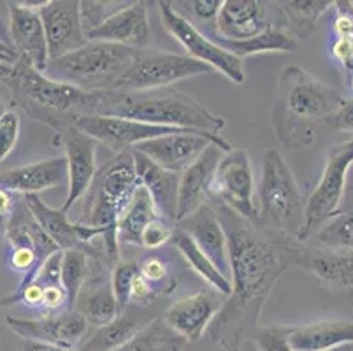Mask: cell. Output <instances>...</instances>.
Returning a JSON list of instances; mask_svg holds the SVG:
<instances>
[{"label":"cell","mask_w":353,"mask_h":351,"mask_svg":"<svg viewBox=\"0 0 353 351\" xmlns=\"http://www.w3.org/2000/svg\"><path fill=\"white\" fill-rule=\"evenodd\" d=\"M213 208L227 236L230 294L221 302L208 332L223 351H239L259 327L262 309L288 263L283 237L271 239L262 228L225 205Z\"/></svg>","instance_id":"obj_1"},{"label":"cell","mask_w":353,"mask_h":351,"mask_svg":"<svg viewBox=\"0 0 353 351\" xmlns=\"http://www.w3.org/2000/svg\"><path fill=\"white\" fill-rule=\"evenodd\" d=\"M346 97L307 72L290 66L278 77L276 99L271 111V127L276 139L287 150L310 146L322 125H329L343 108Z\"/></svg>","instance_id":"obj_2"},{"label":"cell","mask_w":353,"mask_h":351,"mask_svg":"<svg viewBox=\"0 0 353 351\" xmlns=\"http://www.w3.org/2000/svg\"><path fill=\"white\" fill-rule=\"evenodd\" d=\"M6 86L11 92L16 111L20 109L53 132L74 125L83 116L99 114L104 99V92H85L54 81L23 60L14 63Z\"/></svg>","instance_id":"obj_3"},{"label":"cell","mask_w":353,"mask_h":351,"mask_svg":"<svg viewBox=\"0 0 353 351\" xmlns=\"http://www.w3.org/2000/svg\"><path fill=\"white\" fill-rule=\"evenodd\" d=\"M99 114L211 134H221L227 125L225 118L214 114L197 99L174 88L137 93L104 92Z\"/></svg>","instance_id":"obj_4"},{"label":"cell","mask_w":353,"mask_h":351,"mask_svg":"<svg viewBox=\"0 0 353 351\" xmlns=\"http://www.w3.org/2000/svg\"><path fill=\"white\" fill-rule=\"evenodd\" d=\"M255 209L256 227L276 232L283 239H297L304 223L306 199L278 150L264 153Z\"/></svg>","instance_id":"obj_5"},{"label":"cell","mask_w":353,"mask_h":351,"mask_svg":"<svg viewBox=\"0 0 353 351\" xmlns=\"http://www.w3.org/2000/svg\"><path fill=\"white\" fill-rule=\"evenodd\" d=\"M139 50L111 43L86 41L72 53L48 62L46 74L54 81L85 92H113L121 74L132 63Z\"/></svg>","instance_id":"obj_6"},{"label":"cell","mask_w":353,"mask_h":351,"mask_svg":"<svg viewBox=\"0 0 353 351\" xmlns=\"http://www.w3.org/2000/svg\"><path fill=\"white\" fill-rule=\"evenodd\" d=\"M141 186L132 151L114 154L95 174L85 195L79 223L94 228H114Z\"/></svg>","instance_id":"obj_7"},{"label":"cell","mask_w":353,"mask_h":351,"mask_svg":"<svg viewBox=\"0 0 353 351\" xmlns=\"http://www.w3.org/2000/svg\"><path fill=\"white\" fill-rule=\"evenodd\" d=\"M353 166V135L350 139L336 143L329 148L325 167L322 170L319 183L306 199L304 223L297 239L307 243L311 237L341 209L345 197L348 170Z\"/></svg>","instance_id":"obj_8"},{"label":"cell","mask_w":353,"mask_h":351,"mask_svg":"<svg viewBox=\"0 0 353 351\" xmlns=\"http://www.w3.org/2000/svg\"><path fill=\"white\" fill-rule=\"evenodd\" d=\"M213 69L197 62L188 54L169 53L162 50H139L132 63L121 74L113 92L137 93L171 88L174 83L190 77L206 76Z\"/></svg>","instance_id":"obj_9"},{"label":"cell","mask_w":353,"mask_h":351,"mask_svg":"<svg viewBox=\"0 0 353 351\" xmlns=\"http://www.w3.org/2000/svg\"><path fill=\"white\" fill-rule=\"evenodd\" d=\"M4 248L6 263L21 278L18 288L30 285L43 269L44 262L60 251L34 220L23 197H20L9 221Z\"/></svg>","instance_id":"obj_10"},{"label":"cell","mask_w":353,"mask_h":351,"mask_svg":"<svg viewBox=\"0 0 353 351\" xmlns=\"http://www.w3.org/2000/svg\"><path fill=\"white\" fill-rule=\"evenodd\" d=\"M157 6H159L160 19H162L165 32L178 41L179 46L187 50L188 57L220 72L234 85L245 83L246 74L243 60L227 53L225 50H221L201 28L195 27L187 16L176 11L172 2L160 0V2H157Z\"/></svg>","instance_id":"obj_11"},{"label":"cell","mask_w":353,"mask_h":351,"mask_svg":"<svg viewBox=\"0 0 353 351\" xmlns=\"http://www.w3.org/2000/svg\"><path fill=\"white\" fill-rule=\"evenodd\" d=\"M255 178L248 151L243 148H232L223 154L218 163L213 185L210 192V202L229 208L239 217L255 223Z\"/></svg>","instance_id":"obj_12"},{"label":"cell","mask_w":353,"mask_h":351,"mask_svg":"<svg viewBox=\"0 0 353 351\" xmlns=\"http://www.w3.org/2000/svg\"><path fill=\"white\" fill-rule=\"evenodd\" d=\"M288 267H297L332 290H353V251L283 239Z\"/></svg>","instance_id":"obj_13"},{"label":"cell","mask_w":353,"mask_h":351,"mask_svg":"<svg viewBox=\"0 0 353 351\" xmlns=\"http://www.w3.org/2000/svg\"><path fill=\"white\" fill-rule=\"evenodd\" d=\"M210 144H216L225 151L232 150V144L221 134L178 130L157 137V139L146 141L134 148L132 151L144 154L148 160H152L153 163L169 172L181 174Z\"/></svg>","instance_id":"obj_14"},{"label":"cell","mask_w":353,"mask_h":351,"mask_svg":"<svg viewBox=\"0 0 353 351\" xmlns=\"http://www.w3.org/2000/svg\"><path fill=\"white\" fill-rule=\"evenodd\" d=\"M54 144H59L63 150V159L67 162V190L65 202L60 209L63 212H69L76 202L81 201L90 190L95 179L99 166H97V148L90 135L76 128L74 125L60 128L54 132Z\"/></svg>","instance_id":"obj_15"},{"label":"cell","mask_w":353,"mask_h":351,"mask_svg":"<svg viewBox=\"0 0 353 351\" xmlns=\"http://www.w3.org/2000/svg\"><path fill=\"white\" fill-rule=\"evenodd\" d=\"M74 127L85 132L99 146H105L114 154L132 151L134 148L146 143V141L181 130V128L159 127V125H150L144 123V121L102 114L83 116L74 123Z\"/></svg>","instance_id":"obj_16"},{"label":"cell","mask_w":353,"mask_h":351,"mask_svg":"<svg viewBox=\"0 0 353 351\" xmlns=\"http://www.w3.org/2000/svg\"><path fill=\"white\" fill-rule=\"evenodd\" d=\"M6 323L23 341H35V343L72 348V350H79L90 332L85 318L74 309H67L62 313L41 314L37 318L8 317Z\"/></svg>","instance_id":"obj_17"},{"label":"cell","mask_w":353,"mask_h":351,"mask_svg":"<svg viewBox=\"0 0 353 351\" xmlns=\"http://www.w3.org/2000/svg\"><path fill=\"white\" fill-rule=\"evenodd\" d=\"M41 19L50 60L65 57L86 44L78 0H48L41 9Z\"/></svg>","instance_id":"obj_18"},{"label":"cell","mask_w":353,"mask_h":351,"mask_svg":"<svg viewBox=\"0 0 353 351\" xmlns=\"http://www.w3.org/2000/svg\"><path fill=\"white\" fill-rule=\"evenodd\" d=\"M86 41L111 43L118 46L144 50L152 43V23L148 2H127L121 9L86 34Z\"/></svg>","instance_id":"obj_19"},{"label":"cell","mask_w":353,"mask_h":351,"mask_svg":"<svg viewBox=\"0 0 353 351\" xmlns=\"http://www.w3.org/2000/svg\"><path fill=\"white\" fill-rule=\"evenodd\" d=\"M111 270L113 267L104 259L92 257L90 274L72 305L74 311L85 318L88 327H102L120 314L111 286Z\"/></svg>","instance_id":"obj_20"},{"label":"cell","mask_w":353,"mask_h":351,"mask_svg":"<svg viewBox=\"0 0 353 351\" xmlns=\"http://www.w3.org/2000/svg\"><path fill=\"white\" fill-rule=\"evenodd\" d=\"M9 6V37L20 60L35 70L44 72L50 62L46 35H44L41 11L27 9L20 2H8Z\"/></svg>","instance_id":"obj_21"},{"label":"cell","mask_w":353,"mask_h":351,"mask_svg":"<svg viewBox=\"0 0 353 351\" xmlns=\"http://www.w3.org/2000/svg\"><path fill=\"white\" fill-rule=\"evenodd\" d=\"M227 151L216 144H210L197 159L179 174L178 190V221L185 220L202 204L210 202L211 185L218 163Z\"/></svg>","instance_id":"obj_22"},{"label":"cell","mask_w":353,"mask_h":351,"mask_svg":"<svg viewBox=\"0 0 353 351\" xmlns=\"http://www.w3.org/2000/svg\"><path fill=\"white\" fill-rule=\"evenodd\" d=\"M221 308L220 299L211 292H199L172 302L162 320L185 343H197L208 332L211 321Z\"/></svg>","instance_id":"obj_23"},{"label":"cell","mask_w":353,"mask_h":351,"mask_svg":"<svg viewBox=\"0 0 353 351\" xmlns=\"http://www.w3.org/2000/svg\"><path fill=\"white\" fill-rule=\"evenodd\" d=\"M176 227L185 232L195 243V246L213 262L221 274L229 278V253H227V236L213 204L206 202L190 217L178 221Z\"/></svg>","instance_id":"obj_24"},{"label":"cell","mask_w":353,"mask_h":351,"mask_svg":"<svg viewBox=\"0 0 353 351\" xmlns=\"http://www.w3.org/2000/svg\"><path fill=\"white\" fill-rule=\"evenodd\" d=\"M214 32L229 41H243L255 37L272 28L268 8L259 0H223L216 19Z\"/></svg>","instance_id":"obj_25"},{"label":"cell","mask_w":353,"mask_h":351,"mask_svg":"<svg viewBox=\"0 0 353 351\" xmlns=\"http://www.w3.org/2000/svg\"><path fill=\"white\" fill-rule=\"evenodd\" d=\"M67 179V162L63 157H51L39 162L27 163L16 169L0 172V188L27 197L62 186Z\"/></svg>","instance_id":"obj_26"},{"label":"cell","mask_w":353,"mask_h":351,"mask_svg":"<svg viewBox=\"0 0 353 351\" xmlns=\"http://www.w3.org/2000/svg\"><path fill=\"white\" fill-rule=\"evenodd\" d=\"M132 154L141 186L150 193L160 214L169 223L176 225L178 223L179 174L162 169L137 151H132Z\"/></svg>","instance_id":"obj_27"},{"label":"cell","mask_w":353,"mask_h":351,"mask_svg":"<svg viewBox=\"0 0 353 351\" xmlns=\"http://www.w3.org/2000/svg\"><path fill=\"white\" fill-rule=\"evenodd\" d=\"M288 344L292 351H327L343 344H353V321L323 320L292 327Z\"/></svg>","instance_id":"obj_28"},{"label":"cell","mask_w":353,"mask_h":351,"mask_svg":"<svg viewBox=\"0 0 353 351\" xmlns=\"http://www.w3.org/2000/svg\"><path fill=\"white\" fill-rule=\"evenodd\" d=\"M208 37L216 43L221 50H225L227 53L234 54L239 60L252 57V54L294 53L299 50V41H295L287 32L276 27L269 28L268 32L255 35V37L243 39V41H229V39L220 37L214 30H211Z\"/></svg>","instance_id":"obj_29"},{"label":"cell","mask_w":353,"mask_h":351,"mask_svg":"<svg viewBox=\"0 0 353 351\" xmlns=\"http://www.w3.org/2000/svg\"><path fill=\"white\" fill-rule=\"evenodd\" d=\"M152 320L153 318H139L128 308L113 321L90 330L79 346V351H114L117 348L123 346L128 339H132L141 328Z\"/></svg>","instance_id":"obj_30"},{"label":"cell","mask_w":353,"mask_h":351,"mask_svg":"<svg viewBox=\"0 0 353 351\" xmlns=\"http://www.w3.org/2000/svg\"><path fill=\"white\" fill-rule=\"evenodd\" d=\"M332 0H290L276 2L281 16V30L295 41L307 37L316 28L320 18L332 9Z\"/></svg>","instance_id":"obj_31"},{"label":"cell","mask_w":353,"mask_h":351,"mask_svg":"<svg viewBox=\"0 0 353 351\" xmlns=\"http://www.w3.org/2000/svg\"><path fill=\"white\" fill-rule=\"evenodd\" d=\"M159 217H162V214H160L155 202L150 197V193L143 186H139L134 199L127 205V209H125L117 223L118 243L139 248V239L143 230L150 221H153Z\"/></svg>","instance_id":"obj_32"},{"label":"cell","mask_w":353,"mask_h":351,"mask_svg":"<svg viewBox=\"0 0 353 351\" xmlns=\"http://www.w3.org/2000/svg\"><path fill=\"white\" fill-rule=\"evenodd\" d=\"M171 244L176 250L181 253V257L185 259V262L190 265V269L194 270L199 278H202L211 288L220 294L221 297H229L230 294V279L225 274H221L220 270L213 265L210 259H208L197 246H195L194 241L185 234V232L179 230L178 227L174 228V234H172Z\"/></svg>","instance_id":"obj_33"},{"label":"cell","mask_w":353,"mask_h":351,"mask_svg":"<svg viewBox=\"0 0 353 351\" xmlns=\"http://www.w3.org/2000/svg\"><path fill=\"white\" fill-rule=\"evenodd\" d=\"M185 341L163 323L162 318H153L139 332L114 351H179Z\"/></svg>","instance_id":"obj_34"},{"label":"cell","mask_w":353,"mask_h":351,"mask_svg":"<svg viewBox=\"0 0 353 351\" xmlns=\"http://www.w3.org/2000/svg\"><path fill=\"white\" fill-rule=\"evenodd\" d=\"M92 267V257L83 250H65L60 259V279L65 288L69 309H72L74 301L78 297L79 290L85 285Z\"/></svg>","instance_id":"obj_35"},{"label":"cell","mask_w":353,"mask_h":351,"mask_svg":"<svg viewBox=\"0 0 353 351\" xmlns=\"http://www.w3.org/2000/svg\"><path fill=\"white\" fill-rule=\"evenodd\" d=\"M307 243L353 251V204L339 209Z\"/></svg>","instance_id":"obj_36"},{"label":"cell","mask_w":353,"mask_h":351,"mask_svg":"<svg viewBox=\"0 0 353 351\" xmlns=\"http://www.w3.org/2000/svg\"><path fill=\"white\" fill-rule=\"evenodd\" d=\"M139 265V274L146 279L152 288L155 290L157 297L162 295L172 294L176 290V276L172 272V263L160 253H150V255L143 257Z\"/></svg>","instance_id":"obj_37"},{"label":"cell","mask_w":353,"mask_h":351,"mask_svg":"<svg viewBox=\"0 0 353 351\" xmlns=\"http://www.w3.org/2000/svg\"><path fill=\"white\" fill-rule=\"evenodd\" d=\"M137 274H139L137 262H118L111 270V286H113L114 301H117L120 313L130 308L132 283Z\"/></svg>","instance_id":"obj_38"},{"label":"cell","mask_w":353,"mask_h":351,"mask_svg":"<svg viewBox=\"0 0 353 351\" xmlns=\"http://www.w3.org/2000/svg\"><path fill=\"white\" fill-rule=\"evenodd\" d=\"M290 330L292 327L288 325H268V327L259 325L250 339L259 351H292L288 344Z\"/></svg>","instance_id":"obj_39"},{"label":"cell","mask_w":353,"mask_h":351,"mask_svg":"<svg viewBox=\"0 0 353 351\" xmlns=\"http://www.w3.org/2000/svg\"><path fill=\"white\" fill-rule=\"evenodd\" d=\"M21 134L20 114L14 108L6 111L0 118V162H4L14 151Z\"/></svg>","instance_id":"obj_40"},{"label":"cell","mask_w":353,"mask_h":351,"mask_svg":"<svg viewBox=\"0 0 353 351\" xmlns=\"http://www.w3.org/2000/svg\"><path fill=\"white\" fill-rule=\"evenodd\" d=\"M176 225L169 223L165 218L159 217L153 221L146 225V228L141 234L139 239V248H144V250H152L157 251L160 248H163L165 244L171 243L172 234H174Z\"/></svg>","instance_id":"obj_41"},{"label":"cell","mask_w":353,"mask_h":351,"mask_svg":"<svg viewBox=\"0 0 353 351\" xmlns=\"http://www.w3.org/2000/svg\"><path fill=\"white\" fill-rule=\"evenodd\" d=\"M127 2H79V9H81V19H83V28H85V34H88L92 28H95L97 25H101L108 16H111L113 12H117L118 9H121Z\"/></svg>","instance_id":"obj_42"},{"label":"cell","mask_w":353,"mask_h":351,"mask_svg":"<svg viewBox=\"0 0 353 351\" xmlns=\"http://www.w3.org/2000/svg\"><path fill=\"white\" fill-rule=\"evenodd\" d=\"M332 19H330V37H352L353 39V2L338 0L334 2Z\"/></svg>","instance_id":"obj_43"},{"label":"cell","mask_w":353,"mask_h":351,"mask_svg":"<svg viewBox=\"0 0 353 351\" xmlns=\"http://www.w3.org/2000/svg\"><path fill=\"white\" fill-rule=\"evenodd\" d=\"M329 57L338 67L353 76V39L352 37H330Z\"/></svg>","instance_id":"obj_44"},{"label":"cell","mask_w":353,"mask_h":351,"mask_svg":"<svg viewBox=\"0 0 353 351\" xmlns=\"http://www.w3.org/2000/svg\"><path fill=\"white\" fill-rule=\"evenodd\" d=\"M20 201V195L0 188V251L6 244V234H8L9 221H11L12 212H14L16 204Z\"/></svg>","instance_id":"obj_45"},{"label":"cell","mask_w":353,"mask_h":351,"mask_svg":"<svg viewBox=\"0 0 353 351\" xmlns=\"http://www.w3.org/2000/svg\"><path fill=\"white\" fill-rule=\"evenodd\" d=\"M157 294L152 285L146 281L141 274L136 276L132 283V294H130V305L136 304L137 308H146L155 302Z\"/></svg>","instance_id":"obj_46"},{"label":"cell","mask_w":353,"mask_h":351,"mask_svg":"<svg viewBox=\"0 0 353 351\" xmlns=\"http://www.w3.org/2000/svg\"><path fill=\"white\" fill-rule=\"evenodd\" d=\"M327 127L345 132V134H353V97L346 99L343 108L334 114V118L329 121Z\"/></svg>","instance_id":"obj_47"},{"label":"cell","mask_w":353,"mask_h":351,"mask_svg":"<svg viewBox=\"0 0 353 351\" xmlns=\"http://www.w3.org/2000/svg\"><path fill=\"white\" fill-rule=\"evenodd\" d=\"M221 4H223V0H194L190 6L199 21L208 23V21H214L216 19Z\"/></svg>","instance_id":"obj_48"},{"label":"cell","mask_w":353,"mask_h":351,"mask_svg":"<svg viewBox=\"0 0 353 351\" xmlns=\"http://www.w3.org/2000/svg\"><path fill=\"white\" fill-rule=\"evenodd\" d=\"M21 351H79V350H72V348H62V346H51V344L35 343V341H23V343H21Z\"/></svg>","instance_id":"obj_49"},{"label":"cell","mask_w":353,"mask_h":351,"mask_svg":"<svg viewBox=\"0 0 353 351\" xmlns=\"http://www.w3.org/2000/svg\"><path fill=\"white\" fill-rule=\"evenodd\" d=\"M20 60L18 53L14 51V48L8 46V44L0 43V62L9 63V66H14L16 62Z\"/></svg>","instance_id":"obj_50"},{"label":"cell","mask_w":353,"mask_h":351,"mask_svg":"<svg viewBox=\"0 0 353 351\" xmlns=\"http://www.w3.org/2000/svg\"><path fill=\"white\" fill-rule=\"evenodd\" d=\"M12 108H14V106H12L11 92H9V88L6 85H0V118H2V114H4L6 111H9V109Z\"/></svg>","instance_id":"obj_51"},{"label":"cell","mask_w":353,"mask_h":351,"mask_svg":"<svg viewBox=\"0 0 353 351\" xmlns=\"http://www.w3.org/2000/svg\"><path fill=\"white\" fill-rule=\"evenodd\" d=\"M0 43H4V44H8V46L12 48L11 37H9L8 23H6L4 19H2V14H0Z\"/></svg>","instance_id":"obj_52"},{"label":"cell","mask_w":353,"mask_h":351,"mask_svg":"<svg viewBox=\"0 0 353 351\" xmlns=\"http://www.w3.org/2000/svg\"><path fill=\"white\" fill-rule=\"evenodd\" d=\"M12 67L14 66H9V63L0 62V85H6V81H8L9 77H11Z\"/></svg>","instance_id":"obj_53"},{"label":"cell","mask_w":353,"mask_h":351,"mask_svg":"<svg viewBox=\"0 0 353 351\" xmlns=\"http://www.w3.org/2000/svg\"><path fill=\"white\" fill-rule=\"evenodd\" d=\"M327 351H353V344H343V346H336V348H330Z\"/></svg>","instance_id":"obj_54"},{"label":"cell","mask_w":353,"mask_h":351,"mask_svg":"<svg viewBox=\"0 0 353 351\" xmlns=\"http://www.w3.org/2000/svg\"><path fill=\"white\" fill-rule=\"evenodd\" d=\"M352 92H353V76H352Z\"/></svg>","instance_id":"obj_55"},{"label":"cell","mask_w":353,"mask_h":351,"mask_svg":"<svg viewBox=\"0 0 353 351\" xmlns=\"http://www.w3.org/2000/svg\"><path fill=\"white\" fill-rule=\"evenodd\" d=\"M0 341H2V332H0Z\"/></svg>","instance_id":"obj_56"},{"label":"cell","mask_w":353,"mask_h":351,"mask_svg":"<svg viewBox=\"0 0 353 351\" xmlns=\"http://www.w3.org/2000/svg\"><path fill=\"white\" fill-rule=\"evenodd\" d=\"M352 317H353V314H352ZM352 321H353V318H352Z\"/></svg>","instance_id":"obj_57"}]
</instances>
